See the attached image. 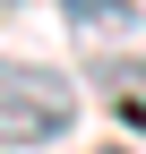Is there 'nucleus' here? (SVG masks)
<instances>
[{"mask_svg": "<svg viewBox=\"0 0 146 154\" xmlns=\"http://www.w3.org/2000/svg\"><path fill=\"white\" fill-rule=\"evenodd\" d=\"M60 26L103 60H146V9L138 0H60Z\"/></svg>", "mask_w": 146, "mask_h": 154, "instance_id": "2", "label": "nucleus"}, {"mask_svg": "<svg viewBox=\"0 0 146 154\" xmlns=\"http://www.w3.org/2000/svg\"><path fill=\"white\" fill-rule=\"evenodd\" d=\"M69 128H78V77L0 51V146L34 154V146H60Z\"/></svg>", "mask_w": 146, "mask_h": 154, "instance_id": "1", "label": "nucleus"}, {"mask_svg": "<svg viewBox=\"0 0 146 154\" xmlns=\"http://www.w3.org/2000/svg\"><path fill=\"white\" fill-rule=\"evenodd\" d=\"M95 86H103V103H112L129 128H146V60H103Z\"/></svg>", "mask_w": 146, "mask_h": 154, "instance_id": "3", "label": "nucleus"}, {"mask_svg": "<svg viewBox=\"0 0 146 154\" xmlns=\"http://www.w3.org/2000/svg\"><path fill=\"white\" fill-rule=\"evenodd\" d=\"M95 154H129V146H95Z\"/></svg>", "mask_w": 146, "mask_h": 154, "instance_id": "4", "label": "nucleus"}]
</instances>
